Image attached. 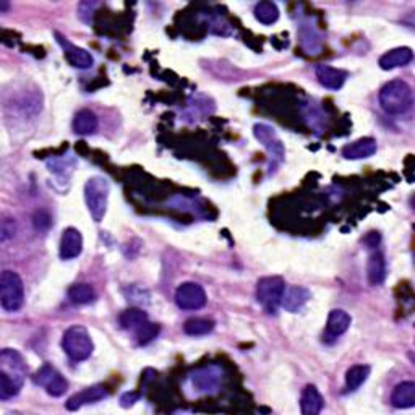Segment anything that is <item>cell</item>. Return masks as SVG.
<instances>
[{
	"mask_svg": "<svg viewBox=\"0 0 415 415\" xmlns=\"http://www.w3.org/2000/svg\"><path fill=\"white\" fill-rule=\"evenodd\" d=\"M26 363L15 349L0 352V399L7 400L20 393L26 378Z\"/></svg>",
	"mask_w": 415,
	"mask_h": 415,
	"instance_id": "obj_1",
	"label": "cell"
},
{
	"mask_svg": "<svg viewBox=\"0 0 415 415\" xmlns=\"http://www.w3.org/2000/svg\"><path fill=\"white\" fill-rule=\"evenodd\" d=\"M83 252V235L78 229L68 228L64 230L62 239H60V258L73 259Z\"/></svg>",
	"mask_w": 415,
	"mask_h": 415,
	"instance_id": "obj_12",
	"label": "cell"
},
{
	"mask_svg": "<svg viewBox=\"0 0 415 415\" xmlns=\"http://www.w3.org/2000/svg\"><path fill=\"white\" fill-rule=\"evenodd\" d=\"M311 299L310 290L302 286H292L284 292V299H282V306L290 313H299L304 310V306L308 304Z\"/></svg>",
	"mask_w": 415,
	"mask_h": 415,
	"instance_id": "obj_17",
	"label": "cell"
},
{
	"mask_svg": "<svg viewBox=\"0 0 415 415\" xmlns=\"http://www.w3.org/2000/svg\"><path fill=\"white\" fill-rule=\"evenodd\" d=\"M214 329V322L208 318H192L183 324V331L188 336H205Z\"/></svg>",
	"mask_w": 415,
	"mask_h": 415,
	"instance_id": "obj_27",
	"label": "cell"
},
{
	"mask_svg": "<svg viewBox=\"0 0 415 415\" xmlns=\"http://www.w3.org/2000/svg\"><path fill=\"white\" fill-rule=\"evenodd\" d=\"M375 153H376V140L370 138V136L352 141V143H349L342 148L344 158L352 159V161H356V159L371 158Z\"/></svg>",
	"mask_w": 415,
	"mask_h": 415,
	"instance_id": "obj_16",
	"label": "cell"
},
{
	"mask_svg": "<svg viewBox=\"0 0 415 415\" xmlns=\"http://www.w3.org/2000/svg\"><path fill=\"white\" fill-rule=\"evenodd\" d=\"M380 104L385 112L393 116H400L410 111L414 104L412 88L403 80H393L386 83L380 91Z\"/></svg>",
	"mask_w": 415,
	"mask_h": 415,
	"instance_id": "obj_2",
	"label": "cell"
},
{
	"mask_svg": "<svg viewBox=\"0 0 415 415\" xmlns=\"http://www.w3.org/2000/svg\"><path fill=\"white\" fill-rule=\"evenodd\" d=\"M351 323H352V318L346 310H341V308L331 310L328 315L323 341L326 344H333L334 341H338V338H341L342 334L351 328Z\"/></svg>",
	"mask_w": 415,
	"mask_h": 415,
	"instance_id": "obj_11",
	"label": "cell"
},
{
	"mask_svg": "<svg viewBox=\"0 0 415 415\" xmlns=\"http://www.w3.org/2000/svg\"><path fill=\"white\" fill-rule=\"evenodd\" d=\"M136 339H138L140 346H146V344H149L151 341H154L156 338H158L159 334V326L154 323L146 322L145 324H141V326L136 329Z\"/></svg>",
	"mask_w": 415,
	"mask_h": 415,
	"instance_id": "obj_28",
	"label": "cell"
},
{
	"mask_svg": "<svg viewBox=\"0 0 415 415\" xmlns=\"http://www.w3.org/2000/svg\"><path fill=\"white\" fill-rule=\"evenodd\" d=\"M138 399H140V394L131 391V393H125L124 396H122L120 404H122V407H130V405H133Z\"/></svg>",
	"mask_w": 415,
	"mask_h": 415,
	"instance_id": "obj_29",
	"label": "cell"
},
{
	"mask_svg": "<svg viewBox=\"0 0 415 415\" xmlns=\"http://www.w3.org/2000/svg\"><path fill=\"white\" fill-rule=\"evenodd\" d=\"M62 347L70 360L83 362L91 357L94 351V342L86 328L80 326V324H73V326H70L64 333Z\"/></svg>",
	"mask_w": 415,
	"mask_h": 415,
	"instance_id": "obj_3",
	"label": "cell"
},
{
	"mask_svg": "<svg viewBox=\"0 0 415 415\" xmlns=\"http://www.w3.org/2000/svg\"><path fill=\"white\" fill-rule=\"evenodd\" d=\"M25 302V287L15 271H3L0 276V305L6 311H18Z\"/></svg>",
	"mask_w": 415,
	"mask_h": 415,
	"instance_id": "obj_6",
	"label": "cell"
},
{
	"mask_svg": "<svg viewBox=\"0 0 415 415\" xmlns=\"http://www.w3.org/2000/svg\"><path fill=\"white\" fill-rule=\"evenodd\" d=\"M55 36H57L59 44L62 46L65 59H67V62L72 65V67L80 68V70H86V68L93 67L94 57L91 55V52L83 49V47H78V46L72 44V42L67 41V37L59 35V33H55Z\"/></svg>",
	"mask_w": 415,
	"mask_h": 415,
	"instance_id": "obj_10",
	"label": "cell"
},
{
	"mask_svg": "<svg viewBox=\"0 0 415 415\" xmlns=\"http://www.w3.org/2000/svg\"><path fill=\"white\" fill-rule=\"evenodd\" d=\"M286 292V282L279 276L261 277L257 284V300L266 313L275 315L282 305Z\"/></svg>",
	"mask_w": 415,
	"mask_h": 415,
	"instance_id": "obj_5",
	"label": "cell"
},
{
	"mask_svg": "<svg viewBox=\"0 0 415 415\" xmlns=\"http://www.w3.org/2000/svg\"><path fill=\"white\" fill-rule=\"evenodd\" d=\"M391 404L396 409H410L415 405V383L414 381H403L396 386L391 394Z\"/></svg>",
	"mask_w": 415,
	"mask_h": 415,
	"instance_id": "obj_20",
	"label": "cell"
},
{
	"mask_svg": "<svg viewBox=\"0 0 415 415\" xmlns=\"http://www.w3.org/2000/svg\"><path fill=\"white\" fill-rule=\"evenodd\" d=\"M367 277L371 286L383 284L386 279V259L381 252H374L367 263Z\"/></svg>",
	"mask_w": 415,
	"mask_h": 415,
	"instance_id": "obj_21",
	"label": "cell"
},
{
	"mask_svg": "<svg viewBox=\"0 0 415 415\" xmlns=\"http://www.w3.org/2000/svg\"><path fill=\"white\" fill-rule=\"evenodd\" d=\"M0 7H2V10H6V8L8 7V3H6V2H0Z\"/></svg>",
	"mask_w": 415,
	"mask_h": 415,
	"instance_id": "obj_31",
	"label": "cell"
},
{
	"mask_svg": "<svg viewBox=\"0 0 415 415\" xmlns=\"http://www.w3.org/2000/svg\"><path fill=\"white\" fill-rule=\"evenodd\" d=\"M146 322H148V313L141 308H129L122 311V315L119 317L120 326L127 329V331H136Z\"/></svg>",
	"mask_w": 415,
	"mask_h": 415,
	"instance_id": "obj_24",
	"label": "cell"
},
{
	"mask_svg": "<svg viewBox=\"0 0 415 415\" xmlns=\"http://www.w3.org/2000/svg\"><path fill=\"white\" fill-rule=\"evenodd\" d=\"M414 52L409 47H396V49L386 52L380 57V67L383 70H394L399 67H405L412 62Z\"/></svg>",
	"mask_w": 415,
	"mask_h": 415,
	"instance_id": "obj_18",
	"label": "cell"
},
{
	"mask_svg": "<svg viewBox=\"0 0 415 415\" xmlns=\"http://www.w3.org/2000/svg\"><path fill=\"white\" fill-rule=\"evenodd\" d=\"M192 383L198 391L201 393H208V391H216L221 380H223V374L216 367H205V369H198L192 374Z\"/></svg>",
	"mask_w": 415,
	"mask_h": 415,
	"instance_id": "obj_13",
	"label": "cell"
},
{
	"mask_svg": "<svg viewBox=\"0 0 415 415\" xmlns=\"http://www.w3.org/2000/svg\"><path fill=\"white\" fill-rule=\"evenodd\" d=\"M106 398H107L106 388L101 385H94V386H89V388H84L83 391H80V393H77V394H73L72 398L67 400V404L65 405H67L68 410H78V409H82L83 405L99 403V400H102Z\"/></svg>",
	"mask_w": 415,
	"mask_h": 415,
	"instance_id": "obj_15",
	"label": "cell"
},
{
	"mask_svg": "<svg viewBox=\"0 0 415 415\" xmlns=\"http://www.w3.org/2000/svg\"><path fill=\"white\" fill-rule=\"evenodd\" d=\"M206 292L196 282H182L176 290V304L181 310L195 311L206 305Z\"/></svg>",
	"mask_w": 415,
	"mask_h": 415,
	"instance_id": "obj_9",
	"label": "cell"
},
{
	"mask_svg": "<svg viewBox=\"0 0 415 415\" xmlns=\"http://www.w3.org/2000/svg\"><path fill=\"white\" fill-rule=\"evenodd\" d=\"M255 18L263 25H273L279 18V8L275 2H259L255 7Z\"/></svg>",
	"mask_w": 415,
	"mask_h": 415,
	"instance_id": "obj_26",
	"label": "cell"
},
{
	"mask_svg": "<svg viewBox=\"0 0 415 415\" xmlns=\"http://www.w3.org/2000/svg\"><path fill=\"white\" fill-rule=\"evenodd\" d=\"M96 299V292L89 284H75L68 289V300L73 305H88Z\"/></svg>",
	"mask_w": 415,
	"mask_h": 415,
	"instance_id": "obj_25",
	"label": "cell"
},
{
	"mask_svg": "<svg viewBox=\"0 0 415 415\" xmlns=\"http://www.w3.org/2000/svg\"><path fill=\"white\" fill-rule=\"evenodd\" d=\"M324 407V399L317 386L308 385L302 391L300 410L304 415H318Z\"/></svg>",
	"mask_w": 415,
	"mask_h": 415,
	"instance_id": "obj_19",
	"label": "cell"
},
{
	"mask_svg": "<svg viewBox=\"0 0 415 415\" xmlns=\"http://www.w3.org/2000/svg\"><path fill=\"white\" fill-rule=\"evenodd\" d=\"M378 242H380V235H378V232H370L369 235H367L365 243L369 245V248L376 247V245H378Z\"/></svg>",
	"mask_w": 415,
	"mask_h": 415,
	"instance_id": "obj_30",
	"label": "cell"
},
{
	"mask_svg": "<svg viewBox=\"0 0 415 415\" xmlns=\"http://www.w3.org/2000/svg\"><path fill=\"white\" fill-rule=\"evenodd\" d=\"M253 135L259 143L265 146L268 154H270V172H275L277 166L282 164L284 161V146H282V141L279 140V136L275 131V129L266 124H257L253 127Z\"/></svg>",
	"mask_w": 415,
	"mask_h": 415,
	"instance_id": "obj_7",
	"label": "cell"
},
{
	"mask_svg": "<svg viewBox=\"0 0 415 415\" xmlns=\"http://www.w3.org/2000/svg\"><path fill=\"white\" fill-rule=\"evenodd\" d=\"M109 193L111 185L107 182V178L104 177H91L86 182V185H84V200H86L89 214H91V218L96 223H101L104 216H106Z\"/></svg>",
	"mask_w": 415,
	"mask_h": 415,
	"instance_id": "obj_4",
	"label": "cell"
},
{
	"mask_svg": "<svg viewBox=\"0 0 415 415\" xmlns=\"http://www.w3.org/2000/svg\"><path fill=\"white\" fill-rule=\"evenodd\" d=\"M315 75H317L320 84L326 89H331V91H338V89H341L347 80V73L344 72V70L331 67V65H324V64L317 65V68H315Z\"/></svg>",
	"mask_w": 415,
	"mask_h": 415,
	"instance_id": "obj_14",
	"label": "cell"
},
{
	"mask_svg": "<svg viewBox=\"0 0 415 415\" xmlns=\"http://www.w3.org/2000/svg\"><path fill=\"white\" fill-rule=\"evenodd\" d=\"M371 369L369 365H353L347 370L346 374V391L347 393H353L357 391L360 386L369 380Z\"/></svg>",
	"mask_w": 415,
	"mask_h": 415,
	"instance_id": "obj_23",
	"label": "cell"
},
{
	"mask_svg": "<svg viewBox=\"0 0 415 415\" xmlns=\"http://www.w3.org/2000/svg\"><path fill=\"white\" fill-rule=\"evenodd\" d=\"M33 381H35V385L44 388L47 394L52 396V398H60L68 389V381L64 378V375L59 370H55L49 363H44L37 370V374L33 376Z\"/></svg>",
	"mask_w": 415,
	"mask_h": 415,
	"instance_id": "obj_8",
	"label": "cell"
},
{
	"mask_svg": "<svg viewBox=\"0 0 415 415\" xmlns=\"http://www.w3.org/2000/svg\"><path fill=\"white\" fill-rule=\"evenodd\" d=\"M98 117L93 111L82 109L73 119V131L78 135H93L98 130Z\"/></svg>",
	"mask_w": 415,
	"mask_h": 415,
	"instance_id": "obj_22",
	"label": "cell"
}]
</instances>
